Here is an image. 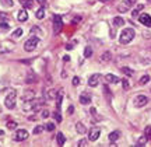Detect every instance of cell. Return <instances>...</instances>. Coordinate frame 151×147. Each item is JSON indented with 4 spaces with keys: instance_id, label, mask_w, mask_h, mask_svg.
I'll use <instances>...</instances> for the list:
<instances>
[{
    "instance_id": "d6a6232c",
    "label": "cell",
    "mask_w": 151,
    "mask_h": 147,
    "mask_svg": "<svg viewBox=\"0 0 151 147\" xmlns=\"http://www.w3.org/2000/svg\"><path fill=\"white\" fill-rule=\"evenodd\" d=\"M42 130H43V128H42V126H39V125L35 126V129H34V135H39V133H41Z\"/></svg>"
},
{
    "instance_id": "7c38bea8",
    "label": "cell",
    "mask_w": 151,
    "mask_h": 147,
    "mask_svg": "<svg viewBox=\"0 0 151 147\" xmlns=\"http://www.w3.org/2000/svg\"><path fill=\"white\" fill-rule=\"evenodd\" d=\"M105 81L112 83V84H118V83H120V79L116 76H113V74H106V76H105Z\"/></svg>"
},
{
    "instance_id": "f1b7e54d",
    "label": "cell",
    "mask_w": 151,
    "mask_h": 147,
    "mask_svg": "<svg viewBox=\"0 0 151 147\" xmlns=\"http://www.w3.org/2000/svg\"><path fill=\"white\" fill-rule=\"evenodd\" d=\"M91 55H92L91 46H86V49H84V56H86V58H91Z\"/></svg>"
},
{
    "instance_id": "7dc6e473",
    "label": "cell",
    "mask_w": 151,
    "mask_h": 147,
    "mask_svg": "<svg viewBox=\"0 0 151 147\" xmlns=\"http://www.w3.org/2000/svg\"><path fill=\"white\" fill-rule=\"evenodd\" d=\"M104 1H105V0H104Z\"/></svg>"
},
{
    "instance_id": "ab89813d",
    "label": "cell",
    "mask_w": 151,
    "mask_h": 147,
    "mask_svg": "<svg viewBox=\"0 0 151 147\" xmlns=\"http://www.w3.org/2000/svg\"><path fill=\"white\" fill-rule=\"evenodd\" d=\"M53 116L56 118V120H58V122H62V116H60V112H58V111H56V114H55Z\"/></svg>"
},
{
    "instance_id": "ffe728a7",
    "label": "cell",
    "mask_w": 151,
    "mask_h": 147,
    "mask_svg": "<svg viewBox=\"0 0 151 147\" xmlns=\"http://www.w3.org/2000/svg\"><path fill=\"white\" fill-rule=\"evenodd\" d=\"M76 130L78 132L80 135H84V133H87V129H86V126L83 125L81 122H77V123H76Z\"/></svg>"
},
{
    "instance_id": "e575fe53",
    "label": "cell",
    "mask_w": 151,
    "mask_h": 147,
    "mask_svg": "<svg viewBox=\"0 0 151 147\" xmlns=\"http://www.w3.org/2000/svg\"><path fill=\"white\" fill-rule=\"evenodd\" d=\"M88 146V140H86V139H81L80 142H78V147H86Z\"/></svg>"
},
{
    "instance_id": "8992f818",
    "label": "cell",
    "mask_w": 151,
    "mask_h": 147,
    "mask_svg": "<svg viewBox=\"0 0 151 147\" xmlns=\"http://www.w3.org/2000/svg\"><path fill=\"white\" fill-rule=\"evenodd\" d=\"M147 102H148V98H147L146 95H143V94L136 95L134 101H133V104H134L136 108H143L144 105H147Z\"/></svg>"
},
{
    "instance_id": "836d02e7",
    "label": "cell",
    "mask_w": 151,
    "mask_h": 147,
    "mask_svg": "<svg viewBox=\"0 0 151 147\" xmlns=\"http://www.w3.org/2000/svg\"><path fill=\"white\" fill-rule=\"evenodd\" d=\"M56 95H58V94H56V91H55V90H50V91L48 93V98H49V99H53Z\"/></svg>"
},
{
    "instance_id": "cb8c5ba5",
    "label": "cell",
    "mask_w": 151,
    "mask_h": 147,
    "mask_svg": "<svg viewBox=\"0 0 151 147\" xmlns=\"http://www.w3.org/2000/svg\"><path fill=\"white\" fill-rule=\"evenodd\" d=\"M22 32H24V31H22V28H17L16 31L13 32V35H11V38H14V39L20 38V37H21V35H22Z\"/></svg>"
},
{
    "instance_id": "1f68e13d",
    "label": "cell",
    "mask_w": 151,
    "mask_h": 147,
    "mask_svg": "<svg viewBox=\"0 0 151 147\" xmlns=\"http://www.w3.org/2000/svg\"><path fill=\"white\" fill-rule=\"evenodd\" d=\"M144 135L148 137V140H151V126H147L146 130H144Z\"/></svg>"
},
{
    "instance_id": "5bb4252c",
    "label": "cell",
    "mask_w": 151,
    "mask_h": 147,
    "mask_svg": "<svg viewBox=\"0 0 151 147\" xmlns=\"http://www.w3.org/2000/svg\"><path fill=\"white\" fill-rule=\"evenodd\" d=\"M119 137H120V130H115V132H112V133H109V136H108L109 143H115Z\"/></svg>"
},
{
    "instance_id": "b9f144b4",
    "label": "cell",
    "mask_w": 151,
    "mask_h": 147,
    "mask_svg": "<svg viewBox=\"0 0 151 147\" xmlns=\"http://www.w3.org/2000/svg\"><path fill=\"white\" fill-rule=\"evenodd\" d=\"M4 90H6L4 83H0V93H1V91H4Z\"/></svg>"
},
{
    "instance_id": "7402d4cb",
    "label": "cell",
    "mask_w": 151,
    "mask_h": 147,
    "mask_svg": "<svg viewBox=\"0 0 151 147\" xmlns=\"http://www.w3.org/2000/svg\"><path fill=\"white\" fill-rule=\"evenodd\" d=\"M56 139H58V144H59V146H63V144H65L66 139H65V135H63L62 132H59V133H58Z\"/></svg>"
},
{
    "instance_id": "d590c367",
    "label": "cell",
    "mask_w": 151,
    "mask_h": 147,
    "mask_svg": "<svg viewBox=\"0 0 151 147\" xmlns=\"http://www.w3.org/2000/svg\"><path fill=\"white\" fill-rule=\"evenodd\" d=\"M48 116H49V111L48 109H42V112H41V118L45 119V118H48Z\"/></svg>"
},
{
    "instance_id": "8d00e7d4",
    "label": "cell",
    "mask_w": 151,
    "mask_h": 147,
    "mask_svg": "<svg viewBox=\"0 0 151 147\" xmlns=\"http://www.w3.org/2000/svg\"><path fill=\"white\" fill-rule=\"evenodd\" d=\"M122 84H123V88H124V90H127V88L130 87V86H129V81H127V79H123V80H122Z\"/></svg>"
},
{
    "instance_id": "8fae6325",
    "label": "cell",
    "mask_w": 151,
    "mask_h": 147,
    "mask_svg": "<svg viewBox=\"0 0 151 147\" xmlns=\"http://www.w3.org/2000/svg\"><path fill=\"white\" fill-rule=\"evenodd\" d=\"M17 20H18V21H21V22L27 21V20H28L27 9H21V10L18 11V17H17Z\"/></svg>"
},
{
    "instance_id": "4dcf8cb0",
    "label": "cell",
    "mask_w": 151,
    "mask_h": 147,
    "mask_svg": "<svg viewBox=\"0 0 151 147\" xmlns=\"http://www.w3.org/2000/svg\"><path fill=\"white\" fill-rule=\"evenodd\" d=\"M7 20H9V16H7L6 13H3V11H0V22L7 21Z\"/></svg>"
},
{
    "instance_id": "9c48e42d",
    "label": "cell",
    "mask_w": 151,
    "mask_h": 147,
    "mask_svg": "<svg viewBox=\"0 0 151 147\" xmlns=\"http://www.w3.org/2000/svg\"><path fill=\"white\" fill-rule=\"evenodd\" d=\"M139 21L144 25V27H151V16L150 14H146V13H143L139 16Z\"/></svg>"
},
{
    "instance_id": "6da1fadb",
    "label": "cell",
    "mask_w": 151,
    "mask_h": 147,
    "mask_svg": "<svg viewBox=\"0 0 151 147\" xmlns=\"http://www.w3.org/2000/svg\"><path fill=\"white\" fill-rule=\"evenodd\" d=\"M134 37H136V32L133 28H124L123 31L120 32V35H119V42L122 45H127L133 41Z\"/></svg>"
},
{
    "instance_id": "ee69618b",
    "label": "cell",
    "mask_w": 151,
    "mask_h": 147,
    "mask_svg": "<svg viewBox=\"0 0 151 147\" xmlns=\"http://www.w3.org/2000/svg\"><path fill=\"white\" fill-rule=\"evenodd\" d=\"M73 111H74V108H73V107H69V114H73Z\"/></svg>"
},
{
    "instance_id": "f35d334b",
    "label": "cell",
    "mask_w": 151,
    "mask_h": 147,
    "mask_svg": "<svg viewBox=\"0 0 151 147\" xmlns=\"http://www.w3.org/2000/svg\"><path fill=\"white\" fill-rule=\"evenodd\" d=\"M0 27H1V30H7L9 24H7V21H3V22H0Z\"/></svg>"
},
{
    "instance_id": "9a60e30c",
    "label": "cell",
    "mask_w": 151,
    "mask_h": 147,
    "mask_svg": "<svg viewBox=\"0 0 151 147\" xmlns=\"http://www.w3.org/2000/svg\"><path fill=\"white\" fill-rule=\"evenodd\" d=\"M34 97H35V93L32 90H25V93L22 95V99L24 101H31V99H34Z\"/></svg>"
},
{
    "instance_id": "52a82bcc",
    "label": "cell",
    "mask_w": 151,
    "mask_h": 147,
    "mask_svg": "<svg viewBox=\"0 0 151 147\" xmlns=\"http://www.w3.org/2000/svg\"><path fill=\"white\" fill-rule=\"evenodd\" d=\"M28 136H29V133L25 129H20V130H17L16 136H14V140L16 142H24V140L28 139Z\"/></svg>"
},
{
    "instance_id": "30bf717a",
    "label": "cell",
    "mask_w": 151,
    "mask_h": 147,
    "mask_svg": "<svg viewBox=\"0 0 151 147\" xmlns=\"http://www.w3.org/2000/svg\"><path fill=\"white\" fill-rule=\"evenodd\" d=\"M99 79H101V76H99L98 73H94V74L90 76V79H88V86H90V87H97L98 83H99Z\"/></svg>"
},
{
    "instance_id": "5b68a950",
    "label": "cell",
    "mask_w": 151,
    "mask_h": 147,
    "mask_svg": "<svg viewBox=\"0 0 151 147\" xmlns=\"http://www.w3.org/2000/svg\"><path fill=\"white\" fill-rule=\"evenodd\" d=\"M63 30V20H62V17L60 16H53V32L58 35L60 34V31Z\"/></svg>"
},
{
    "instance_id": "e0dca14e",
    "label": "cell",
    "mask_w": 151,
    "mask_h": 147,
    "mask_svg": "<svg viewBox=\"0 0 151 147\" xmlns=\"http://www.w3.org/2000/svg\"><path fill=\"white\" fill-rule=\"evenodd\" d=\"M147 142H148V137L144 135V136H141L139 137V140H137V143H136V146L137 147H143V146H146Z\"/></svg>"
},
{
    "instance_id": "74e56055",
    "label": "cell",
    "mask_w": 151,
    "mask_h": 147,
    "mask_svg": "<svg viewBox=\"0 0 151 147\" xmlns=\"http://www.w3.org/2000/svg\"><path fill=\"white\" fill-rule=\"evenodd\" d=\"M53 129H55V123H52V122H50V123H48V125H46V130L52 132Z\"/></svg>"
},
{
    "instance_id": "484cf974",
    "label": "cell",
    "mask_w": 151,
    "mask_h": 147,
    "mask_svg": "<svg viewBox=\"0 0 151 147\" xmlns=\"http://www.w3.org/2000/svg\"><path fill=\"white\" fill-rule=\"evenodd\" d=\"M148 81H150V76H148V74H144V76L139 80V84H140V86H144V84H147Z\"/></svg>"
},
{
    "instance_id": "60d3db41",
    "label": "cell",
    "mask_w": 151,
    "mask_h": 147,
    "mask_svg": "<svg viewBox=\"0 0 151 147\" xmlns=\"http://www.w3.org/2000/svg\"><path fill=\"white\" fill-rule=\"evenodd\" d=\"M80 84V79L78 77H73V86H78Z\"/></svg>"
},
{
    "instance_id": "7bdbcfd3",
    "label": "cell",
    "mask_w": 151,
    "mask_h": 147,
    "mask_svg": "<svg viewBox=\"0 0 151 147\" xmlns=\"http://www.w3.org/2000/svg\"><path fill=\"white\" fill-rule=\"evenodd\" d=\"M63 60H65V62H70V56H65Z\"/></svg>"
},
{
    "instance_id": "f6af8a7d",
    "label": "cell",
    "mask_w": 151,
    "mask_h": 147,
    "mask_svg": "<svg viewBox=\"0 0 151 147\" xmlns=\"http://www.w3.org/2000/svg\"><path fill=\"white\" fill-rule=\"evenodd\" d=\"M38 3H39V4H45V1H46V0H37Z\"/></svg>"
},
{
    "instance_id": "4fadbf2b",
    "label": "cell",
    "mask_w": 151,
    "mask_h": 147,
    "mask_svg": "<svg viewBox=\"0 0 151 147\" xmlns=\"http://www.w3.org/2000/svg\"><path fill=\"white\" fill-rule=\"evenodd\" d=\"M80 102L83 104V105H88V104H91V97L87 93H83L80 95Z\"/></svg>"
},
{
    "instance_id": "bcb514c9",
    "label": "cell",
    "mask_w": 151,
    "mask_h": 147,
    "mask_svg": "<svg viewBox=\"0 0 151 147\" xmlns=\"http://www.w3.org/2000/svg\"><path fill=\"white\" fill-rule=\"evenodd\" d=\"M0 112H1V107H0Z\"/></svg>"
},
{
    "instance_id": "603a6c76",
    "label": "cell",
    "mask_w": 151,
    "mask_h": 147,
    "mask_svg": "<svg viewBox=\"0 0 151 147\" xmlns=\"http://www.w3.org/2000/svg\"><path fill=\"white\" fill-rule=\"evenodd\" d=\"M111 52H105V53H102V56H101V62L102 63H106V62H109L111 60Z\"/></svg>"
},
{
    "instance_id": "2e32d148",
    "label": "cell",
    "mask_w": 151,
    "mask_h": 147,
    "mask_svg": "<svg viewBox=\"0 0 151 147\" xmlns=\"http://www.w3.org/2000/svg\"><path fill=\"white\" fill-rule=\"evenodd\" d=\"M113 25H115V27H123L124 18L123 17H115V18H113Z\"/></svg>"
},
{
    "instance_id": "44dd1931",
    "label": "cell",
    "mask_w": 151,
    "mask_h": 147,
    "mask_svg": "<svg viewBox=\"0 0 151 147\" xmlns=\"http://www.w3.org/2000/svg\"><path fill=\"white\" fill-rule=\"evenodd\" d=\"M120 71L123 73L124 76H127V77H132V76H133V73H134V71L132 70L130 67H126V66H123V67L120 69Z\"/></svg>"
},
{
    "instance_id": "4316f807",
    "label": "cell",
    "mask_w": 151,
    "mask_h": 147,
    "mask_svg": "<svg viewBox=\"0 0 151 147\" xmlns=\"http://www.w3.org/2000/svg\"><path fill=\"white\" fill-rule=\"evenodd\" d=\"M0 4L3 6V7H7V9H9V7H13V0H0Z\"/></svg>"
},
{
    "instance_id": "7a4b0ae2",
    "label": "cell",
    "mask_w": 151,
    "mask_h": 147,
    "mask_svg": "<svg viewBox=\"0 0 151 147\" xmlns=\"http://www.w3.org/2000/svg\"><path fill=\"white\" fill-rule=\"evenodd\" d=\"M16 98H17L16 91H14V90H10V94L6 97L4 105L9 109H14V108H16Z\"/></svg>"
},
{
    "instance_id": "ba28073f",
    "label": "cell",
    "mask_w": 151,
    "mask_h": 147,
    "mask_svg": "<svg viewBox=\"0 0 151 147\" xmlns=\"http://www.w3.org/2000/svg\"><path fill=\"white\" fill-rule=\"evenodd\" d=\"M99 136H101V130H99V128H91L90 132H88V139H90L91 142L98 140Z\"/></svg>"
},
{
    "instance_id": "d4e9b609",
    "label": "cell",
    "mask_w": 151,
    "mask_h": 147,
    "mask_svg": "<svg viewBox=\"0 0 151 147\" xmlns=\"http://www.w3.org/2000/svg\"><path fill=\"white\" fill-rule=\"evenodd\" d=\"M38 77L35 73H32V71H29L28 73V77H27V83H31V81H37Z\"/></svg>"
},
{
    "instance_id": "ac0fdd59",
    "label": "cell",
    "mask_w": 151,
    "mask_h": 147,
    "mask_svg": "<svg viewBox=\"0 0 151 147\" xmlns=\"http://www.w3.org/2000/svg\"><path fill=\"white\" fill-rule=\"evenodd\" d=\"M143 9H144V4H136L134 10H133V13H132V16H133V18H136V17H139V16H140L139 13H140V11L143 10Z\"/></svg>"
},
{
    "instance_id": "83f0119b",
    "label": "cell",
    "mask_w": 151,
    "mask_h": 147,
    "mask_svg": "<svg viewBox=\"0 0 151 147\" xmlns=\"http://www.w3.org/2000/svg\"><path fill=\"white\" fill-rule=\"evenodd\" d=\"M35 16H37L38 20H42L43 17H45V10H43V7H41V9L37 11V14H35Z\"/></svg>"
},
{
    "instance_id": "277c9868",
    "label": "cell",
    "mask_w": 151,
    "mask_h": 147,
    "mask_svg": "<svg viewBox=\"0 0 151 147\" xmlns=\"http://www.w3.org/2000/svg\"><path fill=\"white\" fill-rule=\"evenodd\" d=\"M136 1H137V0H124V1H122L120 6H118L119 13H126V11H129L130 9L136 4Z\"/></svg>"
},
{
    "instance_id": "d6986e66",
    "label": "cell",
    "mask_w": 151,
    "mask_h": 147,
    "mask_svg": "<svg viewBox=\"0 0 151 147\" xmlns=\"http://www.w3.org/2000/svg\"><path fill=\"white\" fill-rule=\"evenodd\" d=\"M20 3L24 9H32L34 7V0H20Z\"/></svg>"
},
{
    "instance_id": "3957f363",
    "label": "cell",
    "mask_w": 151,
    "mask_h": 147,
    "mask_svg": "<svg viewBox=\"0 0 151 147\" xmlns=\"http://www.w3.org/2000/svg\"><path fill=\"white\" fill-rule=\"evenodd\" d=\"M38 44H39V38L38 37H31V38L28 39L27 42H25V45H24V49L27 50V52H32L34 49H37Z\"/></svg>"
},
{
    "instance_id": "f546056e",
    "label": "cell",
    "mask_w": 151,
    "mask_h": 147,
    "mask_svg": "<svg viewBox=\"0 0 151 147\" xmlns=\"http://www.w3.org/2000/svg\"><path fill=\"white\" fill-rule=\"evenodd\" d=\"M7 128H9L10 130H13V129H16L17 128V123L14 122V120H9V122H7Z\"/></svg>"
}]
</instances>
